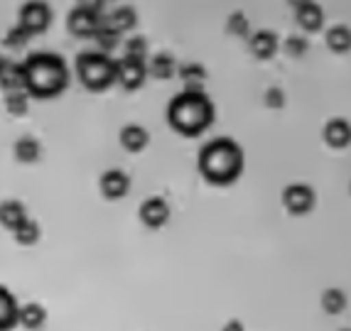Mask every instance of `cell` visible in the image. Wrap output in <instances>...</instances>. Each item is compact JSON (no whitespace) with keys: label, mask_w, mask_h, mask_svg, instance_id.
Segmentation results:
<instances>
[{"label":"cell","mask_w":351,"mask_h":331,"mask_svg":"<svg viewBox=\"0 0 351 331\" xmlns=\"http://www.w3.org/2000/svg\"><path fill=\"white\" fill-rule=\"evenodd\" d=\"M327 45L332 52L337 54H344L351 49V32L349 27H344V25H337V27H332L327 32Z\"/></svg>","instance_id":"cell-23"},{"label":"cell","mask_w":351,"mask_h":331,"mask_svg":"<svg viewBox=\"0 0 351 331\" xmlns=\"http://www.w3.org/2000/svg\"><path fill=\"white\" fill-rule=\"evenodd\" d=\"M25 219H27V211L20 201L8 199V201L0 204V226H5L8 231H15Z\"/></svg>","instance_id":"cell-17"},{"label":"cell","mask_w":351,"mask_h":331,"mask_svg":"<svg viewBox=\"0 0 351 331\" xmlns=\"http://www.w3.org/2000/svg\"><path fill=\"white\" fill-rule=\"evenodd\" d=\"M12 236H15V243H20V245H35L37 238H40V226L27 216V219L12 231Z\"/></svg>","instance_id":"cell-24"},{"label":"cell","mask_w":351,"mask_h":331,"mask_svg":"<svg viewBox=\"0 0 351 331\" xmlns=\"http://www.w3.org/2000/svg\"><path fill=\"white\" fill-rule=\"evenodd\" d=\"M228 29H231V32H236V35H246L248 23H246V18H243V12H236V15H231V20H228Z\"/></svg>","instance_id":"cell-30"},{"label":"cell","mask_w":351,"mask_h":331,"mask_svg":"<svg viewBox=\"0 0 351 331\" xmlns=\"http://www.w3.org/2000/svg\"><path fill=\"white\" fill-rule=\"evenodd\" d=\"M0 64H3V59H0Z\"/></svg>","instance_id":"cell-34"},{"label":"cell","mask_w":351,"mask_h":331,"mask_svg":"<svg viewBox=\"0 0 351 331\" xmlns=\"http://www.w3.org/2000/svg\"><path fill=\"white\" fill-rule=\"evenodd\" d=\"M25 91L32 99H54L69 84V69L59 54L37 52L23 62Z\"/></svg>","instance_id":"cell-1"},{"label":"cell","mask_w":351,"mask_h":331,"mask_svg":"<svg viewBox=\"0 0 351 331\" xmlns=\"http://www.w3.org/2000/svg\"><path fill=\"white\" fill-rule=\"evenodd\" d=\"M282 204H285V209L290 214L302 216L307 211H312V206H315V192L307 184H290L282 192Z\"/></svg>","instance_id":"cell-8"},{"label":"cell","mask_w":351,"mask_h":331,"mask_svg":"<svg viewBox=\"0 0 351 331\" xmlns=\"http://www.w3.org/2000/svg\"><path fill=\"white\" fill-rule=\"evenodd\" d=\"M20 304L8 287L0 285V331H12L18 326Z\"/></svg>","instance_id":"cell-11"},{"label":"cell","mask_w":351,"mask_h":331,"mask_svg":"<svg viewBox=\"0 0 351 331\" xmlns=\"http://www.w3.org/2000/svg\"><path fill=\"white\" fill-rule=\"evenodd\" d=\"M47 321V312L45 307L37 302H25L20 304V312H18V324L27 331H40Z\"/></svg>","instance_id":"cell-12"},{"label":"cell","mask_w":351,"mask_h":331,"mask_svg":"<svg viewBox=\"0 0 351 331\" xmlns=\"http://www.w3.org/2000/svg\"><path fill=\"white\" fill-rule=\"evenodd\" d=\"M104 23L101 3H79L66 15V27L74 37H94Z\"/></svg>","instance_id":"cell-5"},{"label":"cell","mask_w":351,"mask_h":331,"mask_svg":"<svg viewBox=\"0 0 351 331\" xmlns=\"http://www.w3.org/2000/svg\"><path fill=\"white\" fill-rule=\"evenodd\" d=\"M265 101H268L270 108H280V106H282V93L278 91V88H270V91L265 93Z\"/></svg>","instance_id":"cell-31"},{"label":"cell","mask_w":351,"mask_h":331,"mask_svg":"<svg viewBox=\"0 0 351 331\" xmlns=\"http://www.w3.org/2000/svg\"><path fill=\"white\" fill-rule=\"evenodd\" d=\"M324 140L332 147H346L351 143V125L344 118H334V121L327 123V128H324Z\"/></svg>","instance_id":"cell-16"},{"label":"cell","mask_w":351,"mask_h":331,"mask_svg":"<svg viewBox=\"0 0 351 331\" xmlns=\"http://www.w3.org/2000/svg\"><path fill=\"white\" fill-rule=\"evenodd\" d=\"M287 52H290V54H302L304 52V40L290 37V40H287Z\"/></svg>","instance_id":"cell-32"},{"label":"cell","mask_w":351,"mask_h":331,"mask_svg":"<svg viewBox=\"0 0 351 331\" xmlns=\"http://www.w3.org/2000/svg\"><path fill=\"white\" fill-rule=\"evenodd\" d=\"M295 18H298L300 27L307 29V32H317L324 23L322 10H319V5H315V3H298V5H295Z\"/></svg>","instance_id":"cell-14"},{"label":"cell","mask_w":351,"mask_h":331,"mask_svg":"<svg viewBox=\"0 0 351 331\" xmlns=\"http://www.w3.org/2000/svg\"><path fill=\"white\" fill-rule=\"evenodd\" d=\"M76 74L79 82L88 88V91H106L116 82V59L108 54L96 52H82L76 57Z\"/></svg>","instance_id":"cell-4"},{"label":"cell","mask_w":351,"mask_h":331,"mask_svg":"<svg viewBox=\"0 0 351 331\" xmlns=\"http://www.w3.org/2000/svg\"><path fill=\"white\" fill-rule=\"evenodd\" d=\"M27 42H29V35L20 27V25L10 27L5 32V37H3V45L10 47V49H23V47H27Z\"/></svg>","instance_id":"cell-28"},{"label":"cell","mask_w":351,"mask_h":331,"mask_svg":"<svg viewBox=\"0 0 351 331\" xmlns=\"http://www.w3.org/2000/svg\"><path fill=\"white\" fill-rule=\"evenodd\" d=\"M167 121L170 125L184 138H194L202 135L214 121V106H211L209 96L202 91H184L177 93L170 101L167 108Z\"/></svg>","instance_id":"cell-3"},{"label":"cell","mask_w":351,"mask_h":331,"mask_svg":"<svg viewBox=\"0 0 351 331\" xmlns=\"http://www.w3.org/2000/svg\"><path fill=\"white\" fill-rule=\"evenodd\" d=\"M147 79V64L143 59L133 57H121L116 62V82L125 88V91H135L141 88Z\"/></svg>","instance_id":"cell-7"},{"label":"cell","mask_w":351,"mask_h":331,"mask_svg":"<svg viewBox=\"0 0 351 331\" xmlns=\"http://www.w3.org/2000/svg\"><path fill=\"white\" fill-rule=\"evenodd\" d=\"M20 27L27 32L29 37L35 35H45L52 25V10H49L47 3H37V0H29L25 5H20L18 12Z\"/></svg>","instance_id":"cell-6"},{"label":"cell","mask_w":351,"mask_h":331,"mask_svg":"<svg viewBox=\"0 0 351 331\" xmlns=\"http://www.w3.org/2000/svg\"><path fill=\"white\" fill-rule=\"evenodd\" d=\"M40 155H42V147L35 138L25 135V138H20L18 143H15V160H18V162L32 164L40 160Z\"/></svg>","instance_id":"cell-22"},{"label":"cell","mask_w":351,"mask_h":331,"mask_svg":"<svg viewBox=\"0 0 351 331\" xmlns=\"http://www.w3.org/2000/svg\"><path fill=\"white\" fill-rule=\"evenodd\" d=\"M104 18H106V15H104ZM94 42H96V47H99L101 54H108V52H113L118 45H121V32H118V29H113L111 25L104 20V23H101V27L96 29Z\"/></svg>","instance_id":"cell-20"},{"label":"cell","mask_w":351,"mask_h":331,"mask_svg":"<svg viewBox=\"0 0 351 331\" xmlns=\"http://www.w3.org/2000/svg\"><path fill=\"white\" fill-rule=\"evenodd\" d=\"M177 71V64L175 59H172V54H155L150 62V66H147V74H152L155 79H160V82H167V79H172Z\"/></svg>","instance_id":"cell-21"},{"label":"cell","mask_w":351,"mask_h":331,"mask_svg":"<svg viewBox=\"0 0 351 331\" xmlns=\"http://www.w3.org/2000/svg\"><path fill=\"white\" fill-rule=\"evenodd\" d=\"M278 49V37L268 29H261L251 37V52L256 54L258 59H270Z\"/></svg>","instance_id":"cell-18"},{"label":"cell","mask_w":351,"mask_h":331,"mask_svg":"<svg viewBox=\"0 0 351 331\" xmlns=\"http://www.w3.org/2000/svg\"><path fill=\"white\" fill-rule=\"evenodd\" d=\"M344 331H349V329H344Z\"/></svg>","instance_id":"cell-35"},{"label":"cell","mask_w":351,"mask_h":331,"mask_svg":"<svg viewBox=\"0 0 351 331\" xmlns=\"http://www.w3.org/2000/svg\"><path fill=\"white\" fill-rule=\"evenodd\" d=\"M197 167L211 184H231L243 169V152L239 143H234L231 138H217L202 147Z\"/></svg>","instance_id":"cell-2"},{"label":"cell","mask_w":351,"mask_h":331,"mask_svg":"<svg viewBox=\"0 0 351 331\" xmlns=\"http://www.w3.org/2000/svg\"><path fill=\"white\" fill-rule=\"evenodd\" d=\"M99 186L106 199H123L130 189V180L121 169H106L104 175H101Z\"/></svg>","instance_id":"cell-10"},{"label":"cell","mask_w":351,"mask_h":331,"mask_svg":"<svg viewBox=\"0 0 351 331\" xmlns=\"http://www.w3.org/2000/svg\"><path fill=\"white\" fill-rule=\"evenodd\" d=\"M106 23L111 25L113 29H118V32H125V29H133L135 25H138V15H135V10L130 5H121L116 8V10L111 12V15H106Z\"/></svg>","instance_id":"cell-19"},{"label":"cell","mask_w":351,"mask_h":331,"mask_svg":"<svg viewBox=\"0 0 351 331\" xmlns=\"http://www.w3.org/2000/svg\"><path fill=\"white\" fill-rule=\"evenodd\" d=\"M221 331H246V329H243V324H241V321L231 319V321H226V326H223Z\"/></svg>","instance_id":"cell-33"},{"label":"cell","mask_w":351,"mask_h":331,"mask_svg":"<svg viewBox=\"0 0 351 331\" xmlns=\"http://www.w3.org/2000/svg\"><path fill=\"white\" fill-rule=\"evenodd\" d=\"M182 82L187 84V91H199V84L206 79V71L202 64H184L180 69Z\"/></svg>","instance_id":"cell-26"},{"label":"cell","mask_w":351,"mask_h":331,"mask_svg":"<svg viewBox=\"0 0 351 331\" xmlns=\"http://www.w3.org/2000/svg\"><path fill=\"white\" fill-rule=\"evenodd\" d=\"M138 214H141V221L147 228H162L165 223H167V219H170V206H167L165 199L150 197L141 204V211H138Z\"/></svg>","instance_id":"cell-9"},{"label":"cell","mask_w":351,"mask_h":331,"mask_svg":"<svg viewBox=\"0 0 351 331\" xmlns=\"http://www.w3.org/2000/svg\"><path fill=\"white\" fill-rule=\"evenodd\" d=\"M27 103H29V93L25 88L5 93V110L10 116H25L27 113Z\"/></svg>","instance_id":"cell-25"},{"label":"cell","mask_w":351,"mask_h":331,"mask_svg":"<svg viewBox=\"0 0 351 331\" xmlns=\"http://www.w3.org/2000/svg\"><path fill=\"white\" fill-rule=\"evenodd\" d=\"M123 49H125L123 57L143 59V62H145V54H147V40H145V37H130V40L123 45Z\"/></svg>","instance_id":"cell-29"},{"label":"cell","mask_w":351,"mask_h":331,"mask_svg":"<svg viewBox=\"0 0 351 331\" xmlns=\"http://www.w3.org/2000/svg\"><path fill=\"white\" fill-rule=\"evenodd\" d=\"M0 88H5L8 93L25 88L23 64H18V62H5V59H3V64H0Z\"/></svg>","instance_id":"cell-15"},{"label":"cell","mask_w":351,"mask_h":331,"mask_svg":"<svg viewBox=\"0 0 351 331\" xmlns=\"http://www.w3.org/2000/svg\"><path fill=\"white\" fill-rule=\"evenodd\" d=\"M322 307L327 314H339L346 307V297L341 290H327L322 295Z\"/></svg>","instance_id":"cell-27"},{"label":"cell","mask_w":351,"mask_h":331,"mask_svg":"<svg viewBox=\"0 0 351 331\" xmlns=\"http://www.w3.org/2000/svg\"><path fill=\"white\" fill-rule=\"evenodd\" d=\"M118 138H121V145H123L128 152H143L147 147V143H150L147 130L143 128V125H135V123L123 125V130H121Z\"/></svg>","instance_id":"cell-13"}]
</instances>
